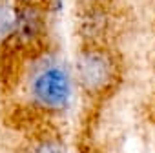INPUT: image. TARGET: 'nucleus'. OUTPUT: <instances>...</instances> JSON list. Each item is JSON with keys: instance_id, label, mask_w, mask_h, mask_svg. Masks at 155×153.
Wrapping results in <instances>:
<instances>
[{"instance_id": "nucleus-1", "label": "nucleus", "mask_w": 155, "mask_h": 153, "mask_svg": "<svg viewBox=\"0 0 155 153\" xmlns=\"http://www.w3.org/2000/svg\"><path fill=\"white\" fill-rule=\"evenodd\" d=\"M75 76L86 93L101 95L117 80V62L104 47H84L75 60Z\"/></svg>"}, {"instance_id": "nucleus-2", "label": "nucleus", "mask_w": 155, "mask_h": 153, "mask_svg": "<svg viewBox=\"0 0 155 153\" xmlns=\"http://www.w3.org/2000/svg\"><path fill=\"white\" fill-rule=\"evenodd\" d=\"M31 97L35 104L44 109H64L71 99V76L68 69L58 64L38 69L31 79Z\"/></svg>"}, {"instance_id": "nucleus-3", "label": "nucleus", "mask_w": 155, "mask_h": 153, "mask_svg": "<svg viewBox=\"0 0 155 153\" xmlns=\"http://www.w3.org/2000/svg\"><path fill=\"white\" fill-rule=\"evenodd\" d=\"M42 31H44V18L37 8H33L31 4L17 8V28L13 33L17 40H20L22 44L35 42L42 35Z\"/></svg>"}, {"instance_id": "nucleus-4", "label": "nucleus", "mask_w": 155, "mask_h": 153, "mask_svg": "<svg viewBox=\"0 0 155 153\" xmlns=\"http://www.w3.org/2000/svg\"><path fill=\"white\" fill-rule=\"evenodd\" d=\"M17 28V8L9 4H0V42L13 37Z\"/></svg>"}, {"instance_id": "nucleus-5", "label": "nucleus", "mask_w": 155, "mask_h": 153, "mask_svg": "<svg viewBox=\"0 0 155 153\" xmlns=\"http://www.w3.org/2000/svg\"><path fill=\"white\" fill-rule=\"evenodd\" d=\"M104 18H106V17H104L101 11L91 9V11L88 13V17H84V26H82L84 35L95 37L97 33H102V31H104V24H106Z\"/></svg>"}, {"instance_id": "nucleus-6", "label": "nucleus", "mask_w": 155, "mask_h": 153, "mask_svg": "<svg viewBox=\"0 0 155 153\" xmlns=\"http://www.w3.org/2000/svg\"><path fill=\"white\" fill-rule=\"evenodd\" d=\"M31 153H66V149H64V146L58 142V140H42V142H38L33 149H31Z\"/></svg>"}, {"instance_id": "nucleus-7", "label": "nucleus", "mask_w": 155, "mask_h": 153, "mask_svg": "<svg viewBox=\"0 0 155 153\" xmlns=\"http://www.w3.org/2000/svg\"><path fill=\"white\" fill-rule=\"evenodd\" d=\"M88 4H97V2H101V0H86Z\"/></svg>"}, {"instance_id": "nucleus-8", "label": "nucleus", "mask_w": 155, "mask_h": 153, "mask_svg": "<svg viewBox=\"0 0 155 153\" xmlns=\"http://www.w3.org/2000/svg\"><path fill=\"white\" fill-rule=\"evenodd\" d=\"M20 2H24V4H29V2H31V0H20Z\"/></svg>"}]
</instances>
